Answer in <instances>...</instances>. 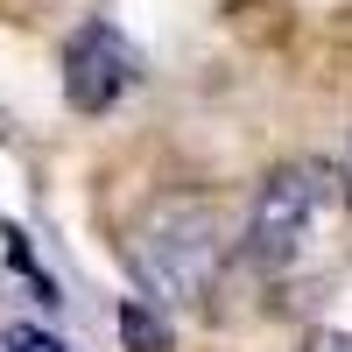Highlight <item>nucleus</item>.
<instances>
[{
	"instance_id": "2",
	"label": "nucleus",
	"mask_w": 352,
	"mask_h": 352,
	"mask_svg": "<svg viewBox=\"0 0 352 352\" xmlns=\"http://www.w3.org/2000/svg\"><path fill=\"white\" fill-rule=\"evenodd\" d=\"M345 212H352V184L331 162H317V155L282 162L247 204L240 247H247V261L261 275H303V268H317V261L338 247Z\"/></svg>"
},
{
	"instance_id": "5",
	"label": "nucleus",
	"mask_w": 352,
	"mask_h": 352,
	"mask_svg": "<svg viewBox=\"0 0 352 352\" xmlns=\"http://www.w3.org/2000/svg\"><path fill=\"white\" fill-rule=\"evenodd\" d=\"M0 352H64V345H56L43 324H14L8 338H0Z\"/></svg>"
},
{
	"instance_id": "4",
	"label": "nucleus",
	"mask_w": 352,
	"mask_h": 352,
	"mask_svg": "<svg viewBox=\"0 0 352 352\" xmlns=\"http://www.w3.org/2000/svg\"><path fill=\"white\" fill-rule=\"evenodd\" d=\"M120 331H127V345H141V352H162V345H169V331L155 324V310H148V296L120 310Z\"/></svg>"
},
{
	"instance_id": "1",
	"label": "nucleus",
	"mask_w": 352,
	"mask_h": 352,
	"mask_svg": "<svg viewBox=\"0 0 352 352\" xmlns=\"http://www.w3.org/2000/svg\"><path fill=\"white\" fill-rule=\"evenodd\" d=\"M232 247H240L232 219L212 197H190V190L141 204V219L127 226V268H134L141 289H148V303H169V310L212 296L226 261H232Z\"/></svg>"
},
{
	"instance_id": "3",
	"label": "nucleus",
	"mask_w": 352,
	"mask_h": 352,
	"mask_svg": "<svg viewBox=\"0 0 352 352\" xmlns=\"http://www.w3.org/2000/svg\"><path fill=\"white\" fill-rule=\"evenodd\" d=\"M134 85H141L134 43L120 36V28H106V21H85L71 36V50H64V99L78 113H113Z\"/></svg>"
},
{
	"instance_id": "6",
	"label": "nucleus",
	"mask_w": 352,
	"mask_h": 352,
	"mask_svg": "<svg viewBox=\"0 0 352 352\" xmlns=\"http://www.w3.org/2000/svg\"><path fill=\"white\" fill-rule=\"evenodd\" d=\"M303 352H352V331H317Z\"/></svg>"
}]
</instances>
